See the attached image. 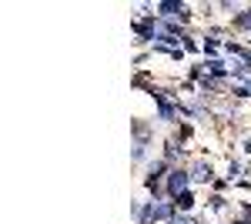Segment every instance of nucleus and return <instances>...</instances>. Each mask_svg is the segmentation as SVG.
Returning <instances> with one entry per match:
<instances>
[{
    "instance_id": "obj_1",
    "label": "nucleus",
    "mask_w": 251,
    "mask_h": 224,
    "mask_svg": "<svg viewBox=\"0 0 251 224\" xmlns=\"http://www.w3.org/2000/svg\"><path fill=\"white\" fill-rule=\"evenodd\" d=\"M188 181H191V174H184V171H171V177H168V194H171V198H181V194L188 191Z\"/></svg>"
},
{
    "instance_id": "obj_2",
    "label": "nucleus",
    "mask_w": 251,
    "mask_h": 224,
    "mask_svg": "<svg viewBox=\"0 0 251 224\" xmlns=\"http://www.w3.org/2000/svg\"><path fill=\"white\" fill-rule=\"evenodd\" d=\"M157 10H161V14H164V17H188V7H184V3H157Z\"/></svg>"
},
{
    "instance_id": "obj_3",
    "label": "nucleus",
    "mask_w": 251,
    "mask_h": 224,
    "mask_svg": "<svg viewBox=\"0 0 251 224\" xmlns=\"http://www.w3.org/2000/svg\"><path fill=\"white\" fill-rule=\"evenodd\" d=\"M191 181H211V164L198 161V164L191 168Z\"/></svg>"
},
{
    "instance_id": "obj_4",
    "label": "nucleus",
    "mask_w": 251,
    "mask_h": 224,
    "mask_svg": "<svg viewBox=\"0 0 251 224\" xmlns=\"http://www.w3.org/2000/svg\"><path fill=\"white\" fill-rule=\"evenodd\" d=\"M154 97H157V107H161V117H164V121H174V117H177V111L168 104V97H164V94H154Z\"/></svg>"
},
{
    "instance_id": "obj_5",
    "label": "nucleus",
    "mask_w": 251,
    "mask_h": 224,
    "mask_svg": "<svg viewBox=\"0 0 251 224\" xmlns=\"http://www.w3.org/2000/svg\"><path fill=\"white\" fill-rule=\"evenodd\" d=\"M161 174H164V164L157 161L154 168H151V174H148V187H151V191H157V184H161Z\"/></svg>"
},
{
    "instance_id": "obj_6",
    "label": "nucleus",
    "mask_w": 251,
    "mask_h": 224,
    "mask_svg": "<svg viewBox=\"0 0 251 224\" xmlns=\"http://www.w3.org/2000/svg\"><path fill=\"white\" fill-rule=\"evenodd\" d=\"M194 204V198H191V191H184L181 198H174V207H191Z\"/></svg>"
},
{
    "instance_id": "obj_7",
    "label": "nucleus",
    "mask_w": 251,
    "mask_h": 224,
    "mask_svg": "<svg viewBox=\"0 0 251 224\" xmlns=\"http://www.w3.org/2000/svg\"><path fill=\"white\" fill-rule=\"evenodd\" d=\"M234 24H238L241 30H251V10H245L241 17H234Z\"/></svg>"
},
{
    "instance_id": "obj_8",
    "label": "nucleus",
    "mask_w": 251,
    "mask_h": 224,
    "mask_svg": "<svg viewBox=\"0 0 251 224\" xmlns=\"http://www.w3.org/2000/svg\"><path fill=\"white\" fill-rule=\"evenodd\" d=\"M208 74L221 77V74H225V64H221V60H208Z\"/></svg>"
},
{
    "instance_id": "obj_9",
    "label": "nucleus",
    "mask_w": 251,
    "mask_h": 224,
    "mask_svg": "<svg viewBox=\"0 0 251 224\" xmlns=\"http://www.w3.org/2000/svg\"><path fill=\"white\" fill-rule=\"evenodd\" d=\"M171 224H198V221H194V218H174Z\"/></svg>"
}]
</instances>
